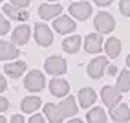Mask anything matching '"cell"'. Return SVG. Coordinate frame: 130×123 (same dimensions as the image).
<instances>
[{
  "instance_id": "obj_1",
  "label": "cell",
  "mask_w": 130,
  "mask_h": 123,
  "mask_svg": "<svg viewBox=\"0 0 130 123\" xmlns=\"http://www.w3.org/2000/svg\"><path fill=\"white\" fill-rule=\"evenodd\" d=\"M93 28H95V33L103 37V35L110 33L116 28V20L108 11H99L95 15V19H93Z\"/></svg>"
},
{
  "instance_id": "obj_2",
  "label": "cell",
  "mask_w": 130,
  "mask_h": 123,
  "mask_svg": "<svg viewBox=\"0 0 130 123\" xmlns=\"http://www.w3.org/2000/svg\"><path fill=\"white\" fill-rule=\"evenodd\" d=\"M24 86H26V90H29V92H40L46 86L44 74H42L40 70H31L24 79Z\"/></svg>"
},
{
  "instance_id": "obj_3",
  "label": "cell",
  "mask_w": 130,
  "mask_h": 123,
  "mask_svg": "<svg viewBox=\"0 0 130 123\" xmlns=\"http://www.w3.org/2000/svg\"><path fill=\"white\" fill-rule=\"evenodd\" d=\"M33 37H35L37 44L42 46V48H48L51 42H53V31H51L46 24H40L37 22L35 28H33Z\"/></svg>"
},
{
  "instance_id": "obj_4",
  "label": "cell",
  "mask_w": 130,
  "mask_h": 123,
  "mask_svg": "<svg viewBox=\"0 0 130 123\" xmlns=\"http://www.w3.org/2000/svg\"><path fill=\"white\" fill-rule=\"evenodd\" d=\"M44 70H46V74H51L53 77H59V75L66 74V61L60 55H51V57L46 59Z\"/></svg>"
},
{
  "instance_id": "obj_5",
  "label": "cell",
  "mask_w": 130,
  "mask_h": 123,
  "mask_svg": "<svg viewBox=\"0 0 130 123\" xmlns=\"http://www.w3.org/2000/svg\"><path fill=\"white\" fill-rule=\"evenodd\" d=\"M108 68V59L106 57H95L90 61V64H88V75L92 79H101L103 75H105V70Z\"/></svg>"
},
{
  "instance_id": "obj_6",
  "label": "cell",
  "mask_w": 130,
  "mask_h": 123,
  "mask_svg": "<svg viewBox=\"0 0 130 123\" xmlns=\"http://www.w3.org/2000/svg\"><path fill=\"white\" fill-rule=\"evenodd\" d=\"M53 30L60 35H68V33H72L77 30V26L73 22V19H70V17H66V15H60L57 17V19L53 20Z\"/></svg>"
},
{
  "instance_id": "obj_7",
  "label": "cell",
  "mask_w": 130,
  "mask_h": 123,
  "mask_svg": "<svg viewBox=\"0 0 130 123\" xmlns=\"http://www.w3.org/2000/svg\"><path fill=\"white\" fill-rule=\"evenodd\" d=\"M101 99L106 107L112 108V107H116V105L121 103V92L116 90V86L106 85V86H103V90H101Z\"/></svg>"
},
{
  "instance_id": "obj_8",
  "label": "cell",
  "mask_w": 130,
  "mask_h": 123,
  "mask_svg": "<svg viewBox=\"0 0 130 123\" xmlns=\"http://www.w3.org/2000/svg\"><path fill=\"white\" fill-rule=\"evenodd\" d=\"M31 37V28L28 24H20L19 28H15L13 33H11V40H13V46L19 44V46H24L28 44V40Z\"/></svg>"
},
{
  "instance_id": "obj_9",
  "label": "cell",
  "mask_w": 130,
  "mask_h": 123,
  "mask_svg": "<svg viewBox=\"0 0 130 123\" xmlns=\"http://www.w3.org/2000/svg\"><path fill=\"white\" fill-rule=\"evenodd\" d=\"M50 92L55 95V98H66L68 92H70V85H68L66 79L62 77H53L50 81Z\"/></svg>"
},
{
  "instance_id": "obj_10",
  "label": "cell",
  "mask_w": 130,
  "mask_h": 123,
  "mask_svg": "<svg viewBox=\"0 0 130 123\" xmlns=\"http://www.w3.org/2000/svg\"><path fill=\"white\" fill-rule=\"evenodd\" d=\"M70 15H73L77 20H86L92 15V4H88V2H73V4H70Z\"/></svg>"
},
{
  "instance_id": "obj_11",
  "label": "cell",
  "mask_w": 130,
  "mask_h": 123,
  "mask_svg": "<svg viewBox=\"0 0 130 123\" xmlns=\"http://www.w3.org/2000/svg\"><path fill=\"white\" fill-rule=\"evenodd\" d=\"M60 13H62V6L60 4H40L39 6V15L44 20H51V19L55 20L57 17H60Z\"/></svg>"
},
{
  "instance_id": "obj_12",
  "label": "cell",
  "mask_w": 130,
  "mask_h": 123,
  "mask_svg": "<svg viewBox=\"0 0 130 123\" xmlns=\"http://www.w3.org/2000/svg\"><path fill=\"white\" fill-rule=\"evenodd\" d=\"M59 110H60V114H62V118H73L77 114V110H79L77 99L73 98V95H66V98L59 103Z\"/></svg>"
},
{
  "instance_id": "obj_13",
  "label": "cell",
  "mask_w": 130,
  "mask_h": 123,
  "mask_svg": "<svg viewBox=\"0 0 130 123\" xmlns=\"http://www.w3.org/2000/svg\"><path fill=\"white\" fill-rule=\"evenodd\" d=\"M95 99H97V94H95V90L90 88V86L81 88L79 90V95H77V103H79L83 108H90L92 105L95 103Z\"/></svg>"
},
{
  "instance_id": "obj_14",
  "label": "cell",
  "mask_w": 130,
  "mask_h": 123,
  "mask_svg": "<svg viewBox=\"0 0 130 123\" xmlns=\"http://www.w3.org/2000/svg\"><path fill=\"white\" fill-rule=\"evenodd\" d=\"M84 50L88 53H101L103 50V37L97 33H90L84 37Z\"/></svg>"
},
{
  "instance_id": "obj_15",
  "label": "cell",
  "mask_w": 130,
  "mask_h": 123,
  "mask_svg": "<svg viewBox=\"0 0 130 123\" xmlns=\"http://www.w3.org/2000/svg\"><path fill=\"white\" fill-rule=\"evenodd\" d=\"M110 118L114 119L116 123H126L130 119V108H128V105L119 103V105H116V107H112L110 108Z\"/></svg>"
},
{
  "instance_id": "obj_16",
  "label": "cell",
  "mask_w": 130,
  "mask_h": 123,
  "mask_svg": "<svg viewBox=\"0 0 130 123\" xmlns=\"http://www.w3.org/2000/svg\"><path fill=\"white\" fill-rule=\"evenodd\" d=\"M2 11H4V15H7L11 20H20V22H26L29 19V13H28V9H19V7H15V6H11V4H6L4 7H2Z\"/></svg>"
},
{
  "instance_id": "obj_17",
  "label": "cell",
  "mask_w": 130,
  "mask_h": 123,
  "mask_svg": "<svg viewBox=\"0 0 130 123\" xmlns=\"http://www.w3.org/2000/svg\"><path fill=\"white\" fill-rule=\"evenodd\" d=\"M20 55V51L17 46H13L7 40H0V61H9V59H17Z\"/></svg>"
},
{
  "instance_id": "obj_18",
  "label": "cell",
  "mask_w": 130,
  "mask_h": 123,
  "mask_svg": "<svg viewBox=\"0 0 130 123\" xmlns=\"http://www.w3.org/2000/svg\"><path fill=\"white\" fill-rule=\"evenodd\" d=\"M103 48L106 51V59H116L121 53V40L116 37L106 39V42H103Z\"/></svg>"
},
{
  "instance_id": "obj_19",
  "label": "cell",
  "mask_w": 130,
  "mask_h": 123,
  "mask_svg": "<svg viewBox=\"0 0 130 123\" xmlns=\"http://www.w3.org/2000/svg\"><path fill=\"white\" fill-rule=\"evenodd\" d=\"M48 118L50 123H62V114L59 110V105H53V103H48L44 105V119Z\"/></svg>"
},
{
  "instance_id": "obj_20",
  "label": "cell",
  "mask_w": 130,
  "mask_h": 123,
  "mask_svg": "<svg viewBox=\"0 0 130 123\" xmlns=\"http://www.w3.org/2000/svg\"><path fill=\"white\" fill-rule=\"evenodd\" d=\"M4 72L9 75L11 79H19L24 72H26V63L22 61H15V63H7L4 66Z\"/></svg>"
},
{
  "instance_id": "obj_21",
  "label": "cell",
  "mask_w": 130,
  "mask_h": 123,
  "mask_svg": "<svg viewBox=\"0 0 130 123\" xmlns=\"http://www.w3.org/2000/svg\"><path fill=\"white\" fill-rule=\"evenodd\" d=\"M81 37L79 35H72V37H66L64 40H62V50L64 51H68V53H77V51L81 50Z\"/></svg>"
},
{
  "instance_id": "obj_22",
  "label": "cell",
  "mask_w": 130,
  "mask_h": 123,
  "mask_svg": "<svg viewBox=\"0 0 130 123\" xmlns=\"http://www.w3.org/2000/svg\"><path fill=\"white\" fill-rule=\"evenodd\" d=\"M86 119H88V123H106V121H108L105 108H101V107L90 108L88 114H86Z\"/></svg>"
},
{
  "instance_id": "obj_23",
  "label": "cell",
  "mask_w": 130,
  "mask_h": 123,
  "mask_svg": "<svg viewBox=\"0 0 130 123\" xmlns=\"http://www.w3.org/2000/svg\"><path fill=\"white\" fill-rule=\"evenodd\" d=\"M116 90L117 92H128L130 90V70H123V72L119 74V77H117V85H116Z\"/></svg>"
},
{
  "instance_id": "obj_24",
  "label": "cell",
  "mask_w": 130,
  "mask_h": 123,
  "mask_svg": "<svg viewBox=\"0 0 130 123\" xmlns=\"http://www.w3.org/2000/svg\"><path fill=\"white\" fill-rule=\"evenodd\" d=\"M40 98H37V95H29V98H24L22 103H20V108L24 112H35L39 107H40Z\"/></svg>"
},
{
  "instance_id": "obj_25",
  "label": "cell",
  "mask_w": 130,
  "mask_h": 123,
  "mask_svg": "<svg viewBox=\"0 0 130 123\" xmlns=\"http://www.w3.org/2000/svg\"><path fill=\"white\" fill-rule=\"evenodd\" d=\"M119 11H121V15L130 17V0H121L119 2Z\"/></svg>"
},
{
  "instance_id": "obj_26",
  "label": "cell",
  "mask_w": 130,
  "mask_h": 123,
  "mask_svg": "<svg viewBox=\"0 0 130 123\" xmlns=\"http://www.w3.org/2000/svg\"><path fill=\"white\" fill-rule=\"evenodd\" d=\"M7 31H9V20L4 15H0V35H6Z\"/></svg>"
},
{
  "instance_id": "obj_27",
  "label": "cell",
  "mask_w": 130,
  "mask_h": 123,
  "mask_svg": "<svg viewBox=\"0 0 130 123\" xmlns=\"http://www.w3.org/2000/svg\"><path fill=\"white\" fill-rule=\"evenodd\" d=\"M11 6L19 7V9H28V6H29V0H11Z\"/></svg>"
},
{
  "instance_id": "obj_28",
  "label": "cell",
  "mask_w": 130,
  "mask_h": 123,
  "mask_svg": "<svg viewBox=\"0 0 130 123\" xmlns=\"http://www.w3.org/2000/svg\"><path fill=\"white\" fill-rule=\"evenodd\" d=\"M29 123H46V119H44V116H40V114H33L29 118Z\"/></svg>"
},
{
  "instance_id": "obj_29",
  "label": "cell",
  "mask_w": 130,
  "mask_h": 123,
  "mask_svg": "<svg viewBox=\"0 0 130 123\" xmlns=\"http://www.w3.org/2000/svg\"><path fill=\"white\" fill-rule=\"evenodd\" d=\"M7 108H9V103H7L6 98H2V95H0V112H4V110H7Z\"/></svg>"
},
{
  "instance_id": "obj_30",
  "label": "cell",
  "mask_w": 130,
  "mask_h": 123,
  "mask_svg": "<svg viewBox=\"0 0 130 123\" xmlns=\"http://www.w3.org/2000/svg\"><path fill=\"white\" fill-rule=\"evenodd\" d=\"M7 88V83H6V77L2 75V74H0V92H4Z\"/></svg>"
},
{
  "instance_id": "obj_31",
  "label": "cell",
  "mask_w": 130,
  "mask_h": 123,
  "mask_svg": "<svg viewBox=\"0 0 130 123\" xmlns=\"http://www.w3.org/2000/svg\"><path fill=\"white\" fill-rule=\"evenodd\" d=\"M11 123H26V121H24V118L20 116V114H15V116L11 118Z\"/></svg>"
},
{
  "instance_id": "obj_32",
  "label": "cell",
  "mask_w": 130,
  "mask_h": 123,
  "mask_svg": "<svg viewBox=\"0 0 130 123\" xmlns=\"http://www.w3.org/2000/svg\"><path fill=\"white\" fill-rule=\"evenodd\" d=\"M95 4H97L99 7H108L112 2H110V0H95Z\"/></svg>"
},
{
  "instance_id": "obj_33",
  "label": "cell",
  "mask_w": 130,
  "mask_h": 123,
  "mask_svg": "<svg viewBox=\"0 0 130 123\" xmlns=\"http://www.w3.org/2000/svg\"><path fill=\"white\" fill-rule=\"evenodd\" d=\"M108 74H110V75H116V74H119V70H117V66H116V64H112V66H108Z\"/></svg>"
},
{
  "instance_id": "obj_34",
  "label": "cell",
  "mask_w": 130,
  "mask_h": 123,
  "mask_svg": "<svg viewBox=\"0 0 130 123\" xmlns=\"http://www.w3.org/2000/svg\"><path fill=\"white\" fill-rule=\"evenodd\" d=\"M126 70H130V53H128V57H126Z\"/></svg>"
},
{
  "instance_id": "obj_35",
  "label": "cell",
  "mask_w": 130,
  "mask_h": 123,
  "mask_svg": "<svg viewBox=\"0 0 130 123\" xmlns=\"http://www.w3.org/2000/svg\"><path fill=\"white\" fill-rule=\"evenodd\" d=\"M68 123H83V121H81V119H70Z\"/></svg>"
},
{
  "instance_id": "obj_36",
  "label": "cell",
  "mask_w": 130,
  "mask_h": 123,
  "mask_svg": "<svg viewBox=\"0 0 130 123\" xmlns=\"http://www.w3.org/2000/svg\"><path fill=\"white\" fill-rule=\"evenodd\" d=\"M0 123H7V121H6V118H4V116H0Z\"/></svg>"
}]
</instances>
